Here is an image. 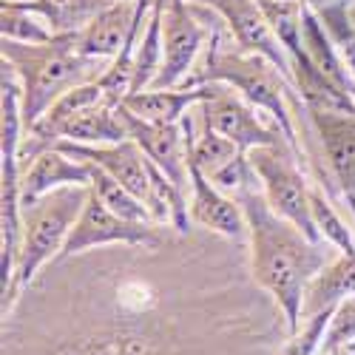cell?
<instances>
[{
  "label": "cell",
  "instance_id": "cell-9",
  "mask_svg": "<svg viewBox=\"0 0 355 355\" xmlns=\"http://www.w3.org/2000/svg\"><path fill=\"white\" fill-rule=\"evenodd\" d=\"M199 125L227 137L245 154L259 145H290L276 123H264L259 108L225 83H216L214 97L199 105Z\"/></svg>",
  "mask_w": 355,
  "mask_h": 355
},
{
  "label": "cell",
  "instance_id": "cell-5",
  "mask_svg": "<svg viewBox=\"0 0 355 355\" xmlns=\"http://www.w3.org/2000/svg\"><path fill=\"white\" fill-rule=\"evenodd\" d=\"M85 199H88V185H66L23 205L20 256H17L15 279L3 290V315L17 304L26 287H32V282L43 273L46 264H51L54 256L63 250L77 216L83 214Z\"/></svg>",
  "mask_w": 355,
  "mask_h": 355
},
{
  "label": "cell",
  "instance_id": "cell-26",
  "mask_svg": "<svg viewBox=\"0 0 355 355\" xmlns=\"http://www.w3.org/2000/svg\"><path fill=\"white\" fill-rule=\"evenodd\" d=\"M318 355H321V352H318Z\"/></svg>",
  "mask_w": 355,
  "mask_h": 355
},
{
  "label": "cell",
  "instance_id": "cell-10",
  "mask_svg": "<svg viewBox=\"0 0 355 355\" xmlns=\"http://www.w3.org/2000/svg\"><path fill=\"white\" fill-rule=\"evenodd\" d=\"M214 28L202 23L199 12L188 0H168L165 35H162V66L151 88H176L196 69L199 54L208 49Z\"/></svg>",
  "mask_w": 355,
  "mask_h": 355
},
{
  "label": "cell",
  "instance_id": "cell-8",
  "mask_svg": "<svg viewBox=\"0 0 355 355\" xmlns=\"http://www.w3.org/2000/svg\"><path fill=\"white\" fill-rule=\"evenodd\" d=\"M159 227L162 225L157 222H131V219L111 214L97 199V193L88 188L83 214L77 216L63 250L54 256V261H66L71 256L97 250V248H111V245H157L165 236V230Z\"/></svg>",
  "mask_w": 355,
  "mask_h": 355
},
{
  "label": "cell",
  "instance_id": "cell-23",
  "mask_svg": "<svg viewBox=\"0 0 355 355\" xmlns=\"http://www.w3.org/2000/svg\"><path fill=\"white\" fill-rule=\"evenodd\" d=\"M239 154H245V151L236 142H230L227 137H222L211 128H202V125H199V137L193 134V139H191V162L208 176V180Z\"/></svg>",
  "mask_w": 355,
  "mask_h": 355
},
{
  "label": "cell",
  "instance_id": "cell-19",
  "mask_svg": "<svg viewBox=\"0 0 355 355\" xmlns=\"http://www.w3.org/2000/svg\"><path fill=\"white\" fill-rule=\"evenodd\" d=\"M307 3L338 49L349 74L355 77V23L349 17V0H307Z\"/></svg>",
  "mask_w": 355,
  "mask_h": 355
},
{
  "label": "cell",
  "instance_id": "cell-6",
  "mask_svg": "<svg viewBox=\"0 0 355 355\" xmlns=\"http://www.w3.org/2000/svg\"><path fill=\"white\" fill-rule=\"evenodd\" d=\"M248 157L259 176L264 199L270 202V208L279 216L290 219L307 239L318 245L327 242L313 219V205H310L313 185L304 180V171H302L304 165L295 157L293 148L290 145H259V148H250Z\"/></svg>",
  "mask_w": 355,
  "mask_h": 355
},
{
  "label": "cell",
  "instance_id": "cell-7",
  "mask_svg": "<svg viewBox=\"0 0 355 355\" xmlns=\"http://www.w3.org/2000/svg\"><path fill=\"white\" fill-rule=\"evenodd\" d=\"M54 148H60V151H66L74 159L103 168L116 182H123L137 199L148 205L154 222L159 225L171 222V205L157 188V168L134 139L111 142V145H77V142L60 139V142H54Z\"/></svg>",
  "mask_w": 355,
  "mask_h": 355
},
{
  "label": "cell",
  "instance_id": "cell-11",
  "mask_svg": "<svg viewBox=\"0 0 355 355\" xmlns=\"http://www.w3.org/2000/svg\"><path fill=\"white\" fill-rule=\"evenodd\" d=\"M191 3L208 6L211 12H216L230 35V43H236V49L270 60L284 74V80L295 85L293 60L284 51V46L279 43V37L273 35L259 0H191Z\"/></svg>",
  "mask_w": 355,
  "mask_h": 355
},
{
  "label": "cell",
  "instance_id": "cell-17",
  "mask_svg": "<svg viewBox=\"0 0 355 355\" xmlns=\"http://www.w3.org/2000/svg\"><path fill=\"white\" fill-rule=\"evenodd\" d=\"M60 139L77 142V145H111V142L131 139L128 125L123 120V105H114L105 97L83 105L54 128V142Z\"/></svg>",
  "mask_w": 355,
  "mask_h": 355
},
{
  "label": "cell",
  "instance_id": "cell-20",
  "mask_svg": "<svg viewBox=\"0 0 355 355\" xmlns=\"http://www.w3.org/2000/svg\"><path fill=\"white\" fill-rule=\"evenodd\" d=\"M0 35L15 43H51L57 35L49 28L46 17L35 12L26 0H3L0 6Z\"/></svg>",
  "mask_w": 355,
  "mask_h": 355
},
{
  "label": "cell",
  "instance_id": "cell-25",
  "mask_svg": "<svg viewBox=\"0 0 355 355\" xmlns=\"http://www.w3.org/2000/svg\"><path fill=\"white\" fill-rule=\"evenodd\" d=\"M349 17H352V23H355V0H349Z\"/></svg>",
  "mask_w": 355,
  "mask_h": 355
},
{
  "label": "cell",
  "instance_id": "cell-14",
  "mask_svg": "<svg viewBox=\"0 0 355 355\" xmlns=\"http://www.w3.org/2000/svg\"><path fill=\"white\" fill-rule=\"evenodd\" d=\"M66 185H92V165L69 157L60 148H46L40 151L28 168H23L20 173V196L23 205L35 202L57 188H66Z\"/></svg>",
  "mask_w": 355,
  "mask_h": 355
},
{
  "label": "cell",
  "instance_id": "cell-2",
  "mask_svg": "<svg viewBox=\"0 0 355 355\" xmlns=\"http://www.w3.org/2000/svg\"><path fill=\"white\" fill-rule=\"evenodd\" d=\"M242 205L248 219V256L250 273L261 290H268L276 304L282 307L290 336L299 333L302 321V302L310 279L330 264L338 250L330 242H313L295 227L290 219L279 216L270 202L264 199L261 188L242 191L233 196Z\"/></svg>",
  "mask_w": 355,
  "mask_h": 355
},
{
  "label": "cell",
  "instance_id": "cell-21",
  "mask_svg": "<svg viewBox=\"0 0 355 355\" xmlns=\"http://www.w3.org/2000/svg\"><path fill=\"white\" fill-rule=\"evenodd\" d=\"M88 165H92V162H88ZM88 188L97 193V199L105 205L111 214L123 216V219H131V222H154L151 211H148V205L142 199H137L123 182H116L111 173H105L97 165H92V185H88Z\"/></svg>",
  "mask_w": 355,
  "mask_h": 355
},
{
  "label": "cell",
  "instance_id": "cell-13",
  "mask_svg": "<svg viewBox=\"0 0 355 355\" xmlns=\"http://www.w3.org/2000/svg\"><path fill=\"white\" fill-rule=\"evenodd\" d=\"M310 123L336 185L341 188L344 199H355V114L310 111Z\"/></svg>",
  "mask_w": 355,
  "mask_h": 355
},
{
  "label": "cell",
  "instance_id": "cell-15",
  "mask_svg": "<svg viewBox=\"0 0 355 355\" xmlns=\"http://www.w3.org/2000/svg\"><path fill=\"white\" fill-rule=\"evenodd\" d=\"M216 92V83H202L193 88L176 85V88H145V92L128 94L123 105L139 116L145 123H157V125H180L188 111L193 105H202L205 100H211Z\"/></svg>",
  "mask_w": 355,
  "mask_h": 355
},
{
  "label": "cell",
  "instance_id": "cell-18",
  "mask_svg": "<svg viewBox=\"0 0 355 355\" xmlns=\"http://www.w3.org/2000/svg\"><path fill=\"white\" fill-rule=\"evenodd\" d=\"M26 3L46 17L57 37H66L83 32L114 0H26Z\"/></svg>",
  "mask_w": 355,
  "mask_h": 355
},
{
  "label": "cell",
  "instance_id": "cell-4",
  "mask_svg": "<svg viewBox=\"0 0 355 355\" xmlns=\"http://www.w3.org/2000/svg\"><path fill=\"white\" fill-rule=\"evenodd\" d=\"M0 57L20 80L23 125L32 128L40 116L74 85L103 77L111 60H94L77 51V35L54 37L51 43H15L3 40Z\"/></svg>",
  "mask_w": 355,
  "mask_h": 355
},
{
  "label": "cell",
  "instance_id": "cell-24",
  "mask_svg": "<svg viewBox=\"0 0 355 355\" xmlns=\"http://www.w3.org/2000/svg\"><path fill=\"white\" fill-rule=\"evenodd\" d=\"M310 205H313V219L321 230V236L327 239L338 253H355V239L347 227V222L338 216V205L324 193L315 182H313V193H310Z\"/></svg>",
  "mask_w": 355,
  "mask_h": 355
},
{
  "label": "cell",
  "instance_id": "cell-1",
  "mask_svg": "<svg viewBox=\"0 0 355 355\" xmlns=\"http://www.w3.org/2000/svg\"><path fill=\"white\" fill-rule=\"evenodd\" d=\"M242 242L211 230L51 261L3 315V355H287Z\"/></svg>",
  "mask_w": 355,
  "mask_h": 355
},
{
  "label": "cell",
  "instance_id": "cell-16",
  "mask_svg": "<svg viewBox=\"0 0 355 355\" xmlns=\"http://www.w3.org/2000/svg\"><path fill=\"white\" fill-rule=\"evenodd\" d=\"M142 0H114L83 32H77V51L94 60H114L123 51L137 23Z\"/></svg>",
  "mask_w": 355,
  "mask_h": 355
},
{
  "label": "cell",
  "instance_id": "cell-12",
  "mask_svg": "<svg viewBox=\"0 0 355 355\" xmlns=\"http://www.w3.org/2000/svg\"><path fill=\"white\" fill-rule=\"evenodd\" d=\"M191 222L199 230H211L216 236L233 242H245L248 239V219L242 205L233 196L222 193L208 176H205L193 162H191Z\"/></svg>",
  "mask_w": 355,
  "mask_h": 355
},
{
  "label": "cell",
  "instance_id": "cell-3",
  "mask_svg": "<svg viewBox=\"0 0 355 355\" xmlns=\"http://www.w3.org/2000/svg\"><path fill=\"white\" fill-rule=\"evenodd\" d=\"M222 28H225V23L219 17L214 26V37H211L208 49H205L199 66L188 74V80L182 85L193 88L202 83H225V85L236 88L248 103H253L256 108L270 114V120L282 128V134L287 137L295 157H299L304 165L302 142H299L295 116H293V111L304 103L302 94L295 92L293 83L284 80V74L270 60H264L259 54L239 51V49H225L222 46Z\"/></svg>",
  "mask_w": 355,
  "mask_h": 355
},
{
  "label": "cell",
  "instance_id": "cell-22",
  "mask_svg": "<svg viewBox=\"0 0 355 355\" xmlns=\"http://www.w3.org/2000/svg\"><path fill=\"white\" fill-rule=\"evenodd\" d=\"M264 17H268L273 35L284 46V51L293 57H299L304 51L302 40V15H304V0H259Z\"/></svg>",
  "mask_w": 355,
  "mask_h": 355
}]
</instances>
